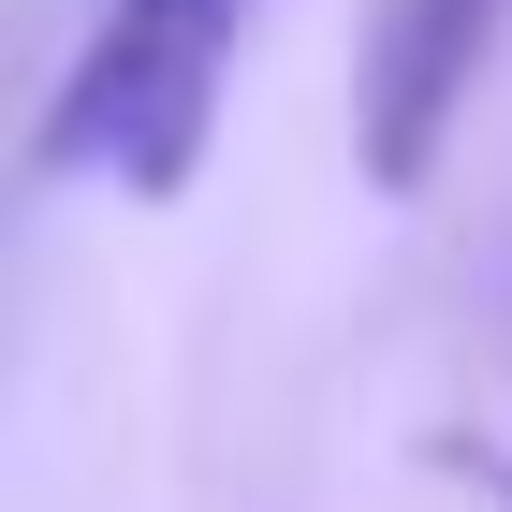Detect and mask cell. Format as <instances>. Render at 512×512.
<instances>
[{"label": "cell", "instance_id": "1", "mask_svg": "<svg viewBox=\"0 0 512 512\" xmlns=\"http://www.w3.org/2000/svg\"><path fill=\"white\" fill-rule=\"evenodd\" d=\"M235 44H249V0H103L30 161L88 176L118 205H176L205 132H220V103H235Z\"/></svg>", "mask_w": 512, "mask_h": 512}]
</instances>
